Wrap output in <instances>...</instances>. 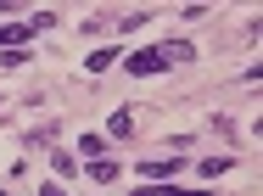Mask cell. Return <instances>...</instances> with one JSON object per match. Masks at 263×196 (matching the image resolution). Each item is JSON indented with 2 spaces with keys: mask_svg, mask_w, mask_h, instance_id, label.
I'll return each instance as SVG.
<instances>
[{
  "mask_svg": "<svg viewBox=\"0 0 263 196\" xmlns=\"http://www.w3.org/2000/svg\"><path fill=\"white\" fill-rule=\"evenodd\" d=\"M123 67H129V73H135V79H157L162 67H168V56H162L157 45H146V50H135V56H129V62H123Z\"/></svg>",
  "mask_w": 263,
  "mask_h": 196,
  "instance_id": "6da1fadb",
  "label": "cell"
},
{
  "mask_svg": "<svg viewBox=\"0 0 263 196\" xmlns=\"http://www.w3.org/2000/svg\"><path fill=\"white\" fill-rule=\"evenodd\" d=\"M179 168H185V163H174V157H157V163H140V174H146L152 185H168V180H174Z\"/></svg>",
  "mask_w": 263,
  "mask_h": 196,
  "instance_id": "7a4b0ae2",
  "label": "cell"
},
{
  "mask_svg": "<svg viewBox=\"0 0 263 196\" xmlns=\"http://www.w3.org/2000/svg\"><path fill=\"white\" fill-rule=\"evenodd\" d=\"M28 40H34V23H6V28H0V50H6V45L23 50Z\"/></svg>",
  "mask_w": 263,
  "mask_h": 196,
  "instance_id": "3957f363",
  "label": "cell"
},
{
  "mask_svg": "<svg viewBox=\"0 0 263 196\" xmlns=\"http://www.w3.org/2000/svg\"><path fill=\"white\" fill-rule=\"evenodd\" d=\"M135 135V106H118L112 112V140H129Z\"/></svg>",
  "mask_w": 263,
  "mask_h": 196,
  "instance_id": "277c9868",
  "label": "cell"
},
{
  "mask_svg": "<svg viewBox=\"0 0 263 196\" xmlns=\"http://www.w3.org/2000/svg\"><path fill=\"white\" fill-rule=\"evenodd\" d=\"M135 196H208V191H185V185H135Z\"/></svg>",
  "mask_w": 263,
  "mask_h": 196,
  "instance_id": "5b68a950",
  "label": "cell"
},
{
  "mask_svg": "<svg viewBox=\"0 0 263 196\" xmlns=\"http://www.w3.org/2000/svg\"><path fill=\"white\" fill-rule=\"evenodd\" d=\"M84 168H90V180H96V185H112V180H118V163H106V157L84 163Z\"/></svg>",
  "mask_w": 263,
  "mask_h": 196,
  "instance_id": "8992f818",
  "label": "cell"
},
{
  "mask_svg": "<svg viewBox=\"0 0 263 196\" xmlns=\"http://www.w3.org/2000/svg\"><path fill=\"white\" fill-rule=\"evenodd\" d=\"M162 56H168V67H174V62H191V45H185V40H168V45H157Z\"/></svg>",
  "mask_w": 263,
  "mask_h": 196,
  "instance_id": "52a82bcc",
  "label": "cell"
},
{
  "mask_svg": "<svg viewBox=\"0 0 263 196\" xmlns=\"http://www.w3.org/2000/svg\"><path fill=\"white\" fill-rule=\"evenodd\" d=\"M79 151H84V157H90V163H96V157H106V140H101V135H96V129H90V135H84V140H79Z\"/></svg>",
  "mask_w": 263,
  "mask_h": 196,
  "instance_id": "ba28073f",
  "label": "cell"
},
{
  "mask_svg": "<svg viewBox=\"0 0 263 196\" xmlns=\"http://www.w3.org/2000/svg\"><path fill=\"white\" fill-rule=\"evenodd\" d=\"M51 163H56V174H79V157L73 151H51Z\"/></svg>",
  "mask_w": 263,
  "mask_h": 196,
  "instance_id": "9c48e42d",
  "label": "cell"
},
{
  "mask_svg": "<svg viewBox=\"0 0 263 196\" xmlns=\"http://www.w3.org/2000/svg\"><path fill=\"white\" fill-rule=\"evenodd\" d=\"M202 174H208V180H218V174H230V157H208V163H202Z\"/></svg>",
  "mask_w": 263,
  "mask_h": 196,
  "instance_id": "30bf717a",
  "label": "cell"
},
{
  "mask_svg": "<svg viewBox=\"0 0 263 196\" xmlns=\"http://www.w3.org/2000/svg\"><path fill=\"white\" fill-rule=\"evenodd\" d=\"M112 62H118V50H96V56H90V73H101V67H112Z\"/></svg>",
  "mask_w": 263,
  "mask_h": 196,
  "instance_id": "8fae6325",
  "label": "cell"
},
{
  "mask_svg": "<svg viewBox=\"0 0 263 196\" xmlns=\"http://www.w3.org/2000/svg\"><path fill=\"white\" fill-rule=\"evenodd\" d=\"M40 196H67V191H62V185H51V180H45V185H40Z\"/></svg>",
  "mask_w": 263,
  "mask_h": 196,
  "instance_id": "7c38bea8",
  "label": "cell"
},
{
  "mask_svg": "<svg viewBox=\"0 0 263 196\" xmlns=\"http://www.w3.org/2000/svg\"><path fill=\"white\" fill-rule=\"evenodd\" d=\"M0 196H6V191H0Z\"/></svg>",
  "mask_w": 263,
  "mask_h": 196,
  "instance_id": "4fadbf2b",
  "label": "cell"
}]
</instances>
